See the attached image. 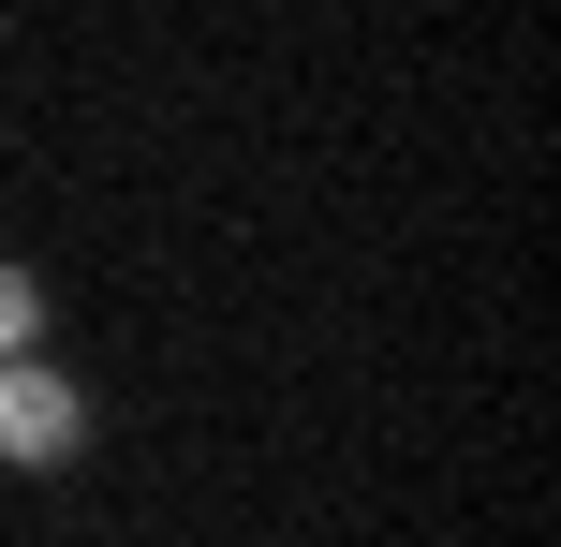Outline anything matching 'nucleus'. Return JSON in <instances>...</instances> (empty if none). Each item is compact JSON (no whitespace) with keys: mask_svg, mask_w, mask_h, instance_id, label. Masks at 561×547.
I'll return each instance as SVG.
<instances>
[{"mask_svg":"<svg viewBox=\"0 0 561 547\" xmlns=\"http://www.w3.org/2000/svg\"><path fill=\"white\" fill-rule=\"evenodd\" d=\"M75 444H89V385L45 371V341L0 355V474H59Z\"/></svg>","mask_w":561,"mask_h":547,"instance_id":"nucleus-1","label":"nucleus"},{"mask_svg":"<svg viewBox=\"0 0 561 547\" xmlns=\"http://www.w3.org/2000/svg\"><path fill=\"white\" fill-rule=\"evenodd\" d=\"M45 341V282H30V266H0V355H30Z\"/></svg>","mask_w":561,"mask_h":547,"instance_id":"nucleus-2","label":"nucleus"}]
</instances>
